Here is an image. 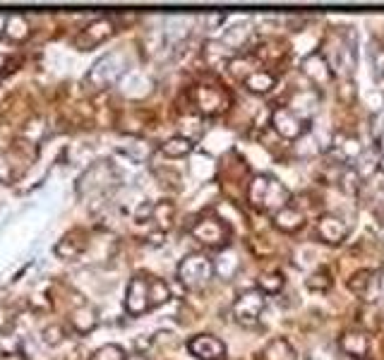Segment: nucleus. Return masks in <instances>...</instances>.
<instances>
[{"instance_id":"obj_1","label":"nucleus","mask_w":384,"mask_h":360,"mask_svg":"<svg viewBox=\"0 0 384 360\" xmlns=\"http://www.w3.org/2000/svg\"><path fill=\"white\" fill-rule=\"evenodd\" d=\"M289 188L279 178L269 176V173H259L248 185V202L257 212H269L274 216L284 207H289Z\"/></svg>"},{"instance_id":"obj_2","label":"nucleus","mask_w":384,"mask_h":360,"mask_svg":"<svg viewBox=\"0 0 384 360\" xmlns=\"http://www.w3.org/2000/svg\"><path fill=\"white\" fill-rule=\"evenodd\" d=\"M214 260H209L202 252H192V255L183 257L178 264V279L190 291H202L212 284L214 279Z\"/></svg>"},{"instance_id":"obj_3","label":"nucleus","mask_w":384,"mask_h":360,"mask_svg":"<svg viewBox=\"0 0 384 360\" xmlns=\"http://www.w3.org/2000/svg\"><path fill=\"white\" fill-rule=\"evenodd\" d=\"M192 238L197 240V243H202L204 248L221 252L228 248L230 228L226 221L219 219V216H204V219H199L197 224L192 226Z\"/></svg>"},{"instance_id":"obj_4","label":"nucleus","mask_w":384,"mask_h":360,"mask_svg":"<svg viewBox=\"0 0 384 360\" xmlns=\"http://www.w3.org/2000/svg\"><path fill=\"white\" fill-rule=\"evenodd\" d=\"M116 185H118L116 168L111 166L109 161H99L84 171V176L77 183V192H80L82 197H86V195H101V192L113 190Z\"/></svg>"},{"instance_id":"obj_5","label":"nucleus","mask_w":384,"mask_h":360,"mask_svg":"<svg viewBox=\"0 0 384 360\" xmlns=\"http://www.w3.org/2000/svg\"><path fill=\"white\" fill-rule=\"evenodd\" d=\"M125 55L122 53H106L104 58H99L94 63V68L86 75V82H89L94 89H106L113 82H118L125 72Z\"/></svg>"},{"instance_id":"obj_6","label":"nucleus","mask_w":384,"mask_h":360,"mask_svg":"<svg viewBox=\"0 0 384 360\" xmlns=\"http://www.w3.org/2000/svg\"><path fill=\"white\" fill-rule=\"evenodd\" d=\"M264 307H267V298L259 288H248L243 291L233 303V317L238 324L243 327H253V324L259 322Z\"/></svg>"},{"instance_id":"obj_7","label":"nucleus","mask_w":384,"mask_h":360,"mask_svg":"<svg viewBox=\"0 0 384 360\" xmlns=\"http://www.w3.org/2000/svg\"><path fill=\"white\" fill-rule=\"evenodd\" d=\"M271 127L276 130V135L291 142H298L307 132V123L300 116H295L289 106H279L271 113Z\"/></svg>"},{"instance_id":"obj_8","label":"nucleus","mask_w":384,"mask_h":360,"mask_svg":"<svg viewBox=\"0 0 384 360\" xmlns=\"http://www.w3.org/2000/svg\"><path fill=\"white\" fill-rule=\"evenodd\" d=\"M113 34H116L113 19L99 17V19H94V22H89L84 29H82V34L75 39V44H77V48H82V51H91V48H96L99 44H104V41H109Z\"/></svg>"},{"instance_id":"obj_9","label":"nucleus","mask_w":384,"mask_h":360,"mask_svg":"<svg viewBox=\"0 0 384 360\" xmlns=\"http://www.w3.org/2000/svg\"><path fill=\"white\" fill-rule=\"evenodd\" d=\"M149 276H132L125 293V310L130 315H145L152 310L149 303Z\"/></svg>"},{"instance_id":"obj_10","label":"nucleus","mask_w":384,"mask_h":360,"mask_svg":"<svg viewBox=\"0 0 384 360\" xmlns=\"http://www.w3.org/2000/svg\"><path fill=\"white\" fill-rule=\"evenodd\" d=\"M188 351L197 360H223L226 358V343L212 334H197L188 341Z\"/></svg>"},{"instance_id":"obj_11","label":"nucleus","mask_w":384,"mask_h":360,"mask_svg":"<svg viewBox=\"0 0 384 360\" xmlns=\"http://www.w3.org/2000/svg\"><path fill=\"white\" fill-rule=\"evenodd\" d=\"M317 238L327 245H341L348 238V224L336 214H322L317 219Z\"/></svg>"},{"instance_id":"obj_12","label":"nucleus","mask_w":384,"mask_h":360,"mask_svg":"<svg viewBox=\"0 0 384 360\" xmlns=\"http://www.w3.org/2000/svg\"><path fill=\"white\" fill-rule=\"evenodd\" d=\"M194 104L199 106V111L207 116H217L228 106V96L221 87L217 84H199L194 89Z\"/></svg>"},{"instance_id":"obj_13","label":"nucleus","mask_w":384,"mask_h":360,"mask_svg":"<svg viewBox=\"0 0 384 360\" xmlns=\"http://www.w3.org/2000/svg\"><path fill=\"white\" fill-rule=\"evenodd\" d=\"M300 70H303V75L307 80L312 82L315 87H327L331 82V77H334V70H331V63L324 58V55L317 51V53H310L307 58L303 60V65H300Z\"/></svg>"},{"instance_id":"obj_14","label":"nucleus","mask_w":384,"mask_h":360,"mask_svg":"<svg viewBox=\"0 0 384 360\" xmlns=\"http://www.w3.org/2000/svg\"><path fill=\"white\" fill-rule=\"evenodd\" d=\"M348 291L356 293V296L365 298V300H377L382 298L380 291V276L370 269H360L348 279Z\"/></svg>"},{"instance_id":"obj_15","label":"nucleus","mask_w":384,"mask_h":360,"mask_svg":"<svg viewBox=\"0 0 384 360\" xmlns=\"http://www.w3.org/2000/svg\"><path fill=\"white\" fill-rule=\"evenodd\" d=\"M339 348L344 351V356H348L351 360H365L367 353H370V336L365 332H346L339 341Z\"/></svg>"},{"instance_id":"obj_16","label":"nucleus","mask_w":384,"mask_h":360,"mask_svg":"<svg viewBox=\"0 0 384 360\" xmlns=\"http://www.w3.org/2000/svg\"><path fill=\"white\" fill-rule=\"evenodd\" d=\"M317 106H320V94L312 89H298L293 96H291L289 101V108L295 113V116H300L303 120L307 123V118L315 116Z\"/></svg>"},{"instance_id":"obj_17","label":"nucleus","mask_w":384,"mask_h":360,"mask_svg":"<svg viewBox=\"0 0 384 360\" xmlns=\"http://www.w3.org/2000/svg\"><path fill=\"white\" fill-rule=\"evenodd\" d=\"M271 221H274L276 228L284 231V233H295V231H300L305 226L303 212L295 207H284L281 212H276L274 216H271Z\"/></svg>"},{"instance_id":"obj_18","label":"nucleus","mask_w":384,"mask_h":360,"mask_svg":"<svg viewBox=\"0 0 384 360\" xmlns=\"http://www.w3.org/2000/svg\"><path fill=\"white\" fill-rule=\"evenodd\" d=\"M238 269H240V260H238V255H235V250H230V248L221 250L217 255V260H214V274L221 281H230L238 274Z\"/></svg>"},{"instance_id":"obj_19","label":"nucleus","mask_w":384,"mask_h":360,"mask_svg":"<svg viewBox=\"0 0 384 360\" xmlns=\"http://www.w3.org/2000/svg\"><path fill=\"white\" fill-rule=\"evenodd\" d=\"M243 84H245V89H248L250 94L264 96V94H269V91L276 87V77L271 75L269 70H255L253 75H250L248 80L243 82Z\"/></svg>"},{"instance_id":"obj_20","label":"nucleus","mask_w":384,"mask_h":360,"mask_svg":"<svg viewBox=\"0 0 384 360\" xmlns=\"http://www.w3.org/2000/svg\"><path fill=\"white\" fill-rule=\"evenodd\" d=\"M262 360H295V351L289 339L279 336V339H271L267 346H264Z\"/></svg>"},{"instance_id":"obj_21","label":"nucleus","mask_w":384,"mask_h":360,"mask_svg":"<svg viewBox=\"0 0 384 360\" xmlns=\"http://www.w3.org/2000/svg\"><path fill=\"white\" fill-rule=\"evenodd\" d=\"M3 36L10 41H24L29 36V22L24 15H8L3 24Z\"/></svg>"},{"instance_id":"obj_22","label":"nucleus","mask_w":384,"mask_h":360,"mask_svg":"<svg viewBox=\"0 0 384 360\" xmlns=\"http://www.w3.org/2000/svg\"><path fill=\"white\" fill-rule=\"evenodd\" d=\"M250 36H253V29H250V24L248 22H238V24H233L230 29H226V34H223L221 44L228 46V48H233V51H240L243 46H248Z\"/></svg>"},{"instance_id":"obj_23","label":"nucleus","mask_w":384,"mask_h":360,"mask_svg":"<svg viewBox=\"0 0 384 360\" xmlns=\"http://www.w3.org/2000/svg\"><path fill=\"white\" fill-rule=\"evenodd\" d=\"M192 152V142L185 140V137H171V140H166L161 144V154L168 159H183L188 156V154Z\"/></svg>"},{"instance_id":"obj_24","label":"nucleus","mask_w":384,"mask_h":360,"mask_svg":"<svg viewBox=\"0 0 384 360\" xmlns=\"http://www.w3.org/2000/svg\"><path fill=\"white\" fill-rule=\"evenodd\" d=\"M173 216H176V207H173V202H158V204H154L152 221H156V226H158V231H161V233H166V231L171 228Z\"/></svg>"},{"instance_id":"obj_25","label":"nucleus","mask_w":384,"mask_h":360,"mask_svg":"<svg viewBox=\"0 0 384 360\" xmlns=\"http://www.w3.org/2000/svg\"><path fill=\"white\" fill-rule=\"evenodd\" d=\"M168 298H171V288H168L166 281L152 279L149 281V303H152V310H154V307H161L163 303H168Z\"/></svg>"},{"instance_id":"obj_26","label":"nucleus","mask_w":384,"mask_h":360,"mask_svg":"<svg viewBox=\"0 0 384 360\" xmlns=\"http://www.w3.org/2000/svg\"><path fill=\"white\" fill-rule=\"evenodd\" d=\"M73 322H75V327L80 329L82 334L91 332V329H94V324H96V312H94V307L82 305V310H77V312H75Z\"/></svg>"},{"instance_id":"obj_27","label":"nucleus","mask_w":384,"mask_h":360,"mask_svg":"<svg viewBox=\"0 0 384 360\" xmlns=\"http://www.w3.org/2000/svg\"><path fill=\"white\" fill-rule=\"evenodd\" d=\"M257 284H259V291L269 293L271 296V293H281V288H284L286 281H284V276H281L279 271H264V274L259 276Z\"/></svg>"},{"instance_id":"obj_28","label":"nucleus","mask_w":384,"mask_h":360,"mask_svg":"<svg viewBox=\"0 0 384 360\" xmlns=\"http://www.w3.org/2000/svg\"><path fill=\"white\" fill-rule=\"evenodd\" d=\"M305 286L310 288L312 293H327V291L331 288V276H329V271H324V269L312 271V274L307 276Z\"/></svg>"},{"instance_id":"obj_29","label":"nucleus","mask_w":384,"mask_h":360,"mask_svg":"<svg viewBox=\"0 0 384 360\" xmlns=\"http://www.w3.org/2000/svg\"><path fill=\"white\" fill-rule=\"evenodd\" d=\"M91 360H127V358H125V351H122L120 346H116V343H106V346H101L99 351H94Z\"/></svg>"},{"instance_id":"obj_30","label":"nucleus","mask_w":384,"mask_h":360,"mask_svg":"<svg viewBox=\"0 0 384 360\" xmlns=\"http://www.w3.org/2000/svg\"><path fill=\"white\" fill-rule=\"evenodd\" d=\"M336 91H339V96H341V101H344V104H351V101L356 99V84H353V82H348V80L341 82V84L336 87Z\"/></svg>"},{"instance_id":"obj_31","label":"nucleus","mask_w":384,"mask_h":360,"mask_svg":"<svg viewBox=\"0 0 384 360\" xmlns=\"http://www.w3.org/2000/svg\"><path fill=\"white\" fill-rule=\"evenodd\" d=\"M127 360H149L147 356H135V358H127Z\"/></svg>"},{"instance_id":"obj_32","label":"nucleus","mask_w":384,"mask_h":360,"mask_svg":"<svg viewBox=\"0 0 384 360\" xmlns=\"http://www.w3.org/2000/svg\"><path fill=\"white\" fill-rule=\"evenodd\" d=\"M380 142H382V144H380V149H382V154H384V135L380 137Z\"/></svg>"}]
</instances>
